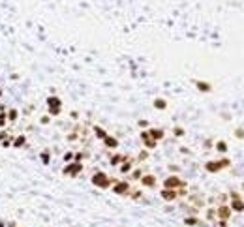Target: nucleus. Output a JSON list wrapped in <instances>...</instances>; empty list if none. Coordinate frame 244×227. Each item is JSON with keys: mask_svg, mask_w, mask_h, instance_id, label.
Returning <instances> with one entry per match:
<instances>
[{"mask_svg": "<svg viewBox=\"0 0 244 227\" xmlns=\"http://www.w3.org/2000/svg\"><path fill=\"white\" fill-rule=\"evenodd\" d=\"M160 195H162L164 201H175V199L179 197V190H165V188H164Z\"/></svg>", "mask_w": 244, "mask_h": 227, "instance_id": "obj_6", "label": "nucleus"}, {"mask_svg": "<svg viewBox=\"0 0 244 227\" xmlns=\"http://www.w3.org/2000/svg\"><path fill=\"white\" fill-rule=\"evenodd\" d=\"M139 182H141V186H145V188H154V186H156V177H154V175H143V177L139 178Z\"/></svg>", "mask_w": 244, "mask_h": 227, "instance_id": "obj_5", "label": "nucleus"}, {"mask_svg": "<svg viewBox=\"0 0 244 227\" xmlns=\"http://www.w3.org/2000/svg\"><path fill=\"white\" fill-rule=\"evenodd\" d=\"M0 227H6V224H4V222H0Z\"/></svg>", "mask_w": 244, "mask_h": 227, "instance_id": "obj_37", "label": "nucleus"}, {"mask_svg": "<svg viewBox=\"0 0 244 227\" xmlns=\"http://www.w3.org/2000/svg\"><path fill=\"white\" fill-rule=\"evenodd\" d=\"M184 186H186V182L180 180L179 177H167L164 180V188L165 190H179V188H184Z\"/></svg>", "mask_w": 244, "mask_h": 227, "instance_id": "obj_3", "label": "nucleus"}, {"mask_svg": "<svg viewBox=\"0 0 244 227\" xmlns=\"http://www.w3.org/2000/svg\"><path fill=\"white\" fill-rule=\"evenodd\" d=\"M141 177H143V171H141V169H135V171L132 173V178H135V180H139Z\"/></svg>", "mask_w": 244, "mask_h": 227, "instance_id": "obj_25", "label": "nucleus"}, {"mask_svg": "<svg viewBox=\"0 0 244 227\" xmlns=\"http://www.w3.org/2000/svg\"><path fill=\"white\" fill-rule=\"evenodd\" d=\"M64 160H66V162L70 163V162L73 160V152H66V154H64Z\"/></svg>", "mask_w": 244, "mask_h": 227, "instance_id": "obj_28", "label": "nucleus"}, {"mask_svg": "<svg viewBox=\"0 0 244 227\" xmlns=\"http://www.w3.org/2000/svg\"><path fill=\"white\" fill-rule=\"evenodd\" d=\"M130 190H132L130 182H117V180H115V184H113V192H115L117 195H128Z\"/></svg>", "mask_w": 244, "mask_h": 227, "instance_id": "obj_4", "label": "nucleus"}, {"mask_svg": "<svg viewBox=\"0 0 244 227\" xmlns=\"http://www.w3.org/2000/svg\"><path fill=\"white\" fill-rule=\"evenodd\" d=\"M62 113V107H47V115L49 116H58Z\"/></svg>", "mask_w": 244, "mask_h": 227, "instance_id": "obj_19", "label": "nucleus"}, {"mask_svg": "<svg viewBox=\"0 0 244 227\" xmlns=\"http://www.w3.org/2000/svg\"><path fill=\"white\" fill-rule=\"evenodd\" d=\"M90 182H92L94 186H98V188H109V186H111V182H115V180H111V178H109L103 171H98V173H94V175H92Z\"/></svg>", "mask_w": 244, "mask_h": 227, "instance_id": "obj_1", "label": "nucleus"}, {"mask_svg": "<svg viewBox=\"0 0 244 227\" xmlns=\"http://www.w3.org/2000/svg\"><path fill=\"white\" fill-rule=\"evenodd\" d=\"M0 113H8V105H4V103H0Z\"/></svg>", "mask_w": 244, "mask_h": 227, "instance_id": "obj_31", "label": "nucleus"}, {"mask_svg": "<svg viewBox=\"0 0 244 227\" xmlns=\"http://www.w3.org/2000/svg\"><path fill=\"white\" fill-rule=\"evenodd\" d=\"M141 139H143V143L147 145V148H154V147H156V141L148 135V132H141Z\"/></svg>", "mask_w": 244, "mask_h": 227, "instance_id": "obj_9", "label": "nucleus"}, {"mask_svg": "<svg viewBox=\"0 0 244 227\" xmlns=\"http://www.w3.org/2000/svg\"><path fill=\"white\" fill-rule=\"evenodd\" d=\"M147 158H148V152H145V150H143V152L139 154V160H147Z\"/></svg>", "mask_w": 244, "mask_h": 227, "instance_id": "obj_30", "label": "nucleus"}, {"mask_svg": "<svg viewBox=\"0 0 244 227\" xmlns=\"http://www.w3.org/2000/svg\"><path fill=\"white\" fill-rule=\"evenodd\" d=\"M139 126H141V128H147V126H148V122H147V120H141V122H139Z\"/></svg>", "mask_w": 244, "mask_h": 227, "instance_id": "obj_34", "label": "nucleus"}, {"mask_svg": "<svg viewBox=\"0 0 244 227\" xmlns=\"http://www.w3.org/2000/svg\"><path fill=\"white\" fill-rule=\"evenodd\" d=\"M218 227H227V224H226V222H222V224H220Z\"/></svg>", "mask_w": 244, "mask_h": 227, "instance_id": "obj_35", "label": "nucleus"}, {"mask_svg": "<svg viewBox=\"0 0 244 227\" xmlns=\"http://www.w3.org/2000/svg\"><path fill=\"white\" fill-rule=\"evenodd\" d=\"M175 135H179V137L184 135V130H182V128H175Z\"/></svg>", "mask_w": 244, "mask_h": 227, "instance_id": "obj_29", "label": "nucleus"}, {"mask_svg": "<svg viewBox=\"0 0 244 227\" xmlns=\"http://www.w3.org/2000/svg\"><path fill=\"white\" fill-rule=\"evenodd\" d=\"M81 171H83V163L81 162H70L62 169V175H66V177H77Z\"/></svg>", "mask_w": 244, "mask_h": 227, "instance_id": "obj_2", "label": "nucleus"}, {"mask_svg": "<svg viewBox=\"0 0 244 227\" xmlns=\"http://www.w3.org/2000/svg\"><path fill=\"white\" fill-rule=\"evenodd\" d=\"M2 96H4V90H2V88H0V98H2Z\"/></svg>", "mask_w": 244, "mask_h": 227, "instance_id": "obj_36", "label": "nucleus"}, {"mask_svg": "<svg viewBox=\"0 0 244 227\" xmlns=\"http://www.w3.org/2000/svg\"><path fill=\"white\" fill-rule=\"evenodd\" d=\"M154 107L162 111V109H165V107H167V101H165V100H162V98H156V100H154Z\"/></svg>", "mask_w": 244, "mask_h": 227, "instance_id": "obj_18", "label": "nucleus"}, {"mask_svg": "<svg viewBox=\"0 0 244 227\" xmlns=\"http://www.w3.org/2000/svg\"><path fill=\"white\" fill-rule=\"evenodd\" d=\"M132 171V163L130 162H124L122 165H120V173H130Z\"/></svg>", "mask_w": 244, "mask_h": 227, "instance_id": "obj_22", "label": "nucleus"}, {"mask_svg": "<svg viewBox=\"0 0 244 227\" xmlns=\"http://www.w3.org/2000/svg\"><path fill=\"white\" fill-rule=\"evenodd\" d=\"M24 145H26V137L24 135H15L13 137V143H11L13 148H23Z\"/></svg>", "mask_w": 244, "mask_h": 227, "instance_id": "obj_11", "label": "nucleus"}, {"mask_svg": "<svg viewBox=\"0 0 244 227\" xmlns=\"http://www.w3.org/2000/svg\"><path fill=\"white\" fill-rule=\"evenodd\" d=\"M47 107H62V100L58 96H49L47 98Z\"/></svg>", "mask_w": 244, "mask_h": 227, "instance_id": "obj_12", "label": "nucleus"}, {"mask_svg": "<svg viewBox=\"0 0 244 227\" xmlns=\"http://www.w3.org/2000/svg\"><path fill=\"white\" fill-rule=\"evenodd\" d=\"M148 135H150V137L158 143L160 139H164V135H165V133H164V130H160V128H150V130H148Z\"/></svg>", "mask_w": 244, "mask_h": 227, "instance_id": "obj_8", "label": "nucleus"}, {"mask_svg": "<svg viewBox=\"0 0 244 227\" xmlns=\"http://www.w3.org/2000/svg\"><path fill=\"white\" fill-rule=\"evenodd\" d=\"M6 115H8V122H17L19 116H21L15 107H8V113H6Z\"/></svg>", "mask_w": 244, "mask_h": 227, "instance_id": "obj_10", "label": "nucleus"}, {"mask_svg": "<svg viewBox=\"0 0 244 227\" xmlns=\"http://www.w3.org/2000/svg\"><path fill=\"white\" fill-rule=\"evenodd\" d=\"M124 160H128V156H120V154H115V156L111 158V165H118V163H122Z\"/></svg>", "mask_w": 244, "mask_h": 227, "instance_id": "obj_17", "label": "nucleus"}, {"mask_svg": "<svg viewBox=\"0 0 244 227\" xmlns=\"http://www.w3.org/2000/svg\"><path fill=\"white\" fill-rule=\"evenodd\" d=\"M216 216H218V218H220L222 222H226V220H229V216H231V209H229V207H224V205H222V207H220V209L216 210Z\"/></svg>", "mask_w": 244, "mask_h": 227, "instance_id": "obj_7", "label": "nucleus"}, {"mask_svg": "<svg viewBox=\"0 0 244 227\" xmlns=\"http://www.w3.org/2000/svg\"><path fill=\"white\" fill-rule=\"evenodd\" d=\"M195 85H197V88L203 90V92H209V90H210V85H207V83H201V81H199V83H195Z\"/></svg>", "mask_w": 244, "mask_h": 227, "instance_id": "obj_23", "label": "nucleus"}, {"mask_svg": "<svg viewBox=\"0 0 244 227\" xmlns=\"http://www.w3.org/2000/svg\"><path fill=\"white\" fill-rule=\"evenodd\" d=\"M184 224H186V225H201V222H199L195 216H188V218H184Z\"/></svg>", "mask_w": 244, "mask_h": 227, "instance_id": "obj_20", "label": "nucleus"}, {"mask_svg": "<svg viewBox=\"0 0 244 227\" xmlns=\"http://www.w3.org/2000/svg\"><path fill=\"white\" fill-rule=\"evenodd\" d=\"M227 147H226V143H218V150H226Z\"/></svg>", "mask_w": 244, "mask_h": 227, "instance_id": "obj_33", "label": "nucleus"}, {"mask_svg": "<svg viewBox=\"0 0 244 227\" xmlns=\"http://www.w3.org/2000/svg\"><path fill=\"white\" fill-rule=\"evenodd\" d=\"M94 133H96V137H98V139H101V141L107 137V132H105L103 128H100V126H94Z\"/></svg>", "mask_w": 244, "mask_h": 227, "instance_id": "obj_16", "label": "nucleus"}, {"mask_svg": "<svg viewBox=\"0 0 244 227\" xmlns=\"http://www.w3.org/2000/svg\"><path fill=\"white\" fill-rule=\"evenodd\" d=\"M39 122H41V124L45 126V124H49V122H51V116H49V115H43V116L39 118Z\"/></svg>", "mask_w": 244, "mask_h": 227, "instance_id": "obj_27", "label": "nucleus"}, {"mask_svg": "<svg viewBox=\"0 0 244 227\" xmlns=\"http://www.w3.org/2000/svg\"><path fill=\"white\" fill-rule=\"evenodd\" d=\"M39 160H41V163H43V165H49V163H51V152H49V150L39 152Z\"/></svg>", "mask_w": 244, "mask_h": 227, "instance_id": "obj_14", "label": "nucleus"}, {"mask_svg": "<svg viewBox=\"0 0 244 227\" xmlns=\"http://www.w3.org/2000/svg\"><path fill=\"white\" fill-rule=\"evenodd\" d=\"M103 143H105L107 148H117V147H118V141H117L115 137H111V135H107V137L103 139Z\"/></svg>", "mask_w": 244, "mask_h": 227, "instance_id": "obj_13", "label": "nucleus"}, {"mask_svg": "<svg viewBox=\"0 0 244 227\" xmlns=\"http://www.w3.org/2000/svg\"><path fill=\"white\" fill-rule=\"evenodd\" d=\"M8 137H9V132H8L6 128H4V130H0V143H2L4 139H8Z\"/></svg>", "mask_w": 244, "mask_h": 227, "instance_id": "obj_26", "label": "nucleus"}, {"mask_svg": "<svg viewBox=\"0 0 244 227\" xmlns=\"http://www.w3.org/2000/svg\"><path fill=\"white\" fill-rule=\"evenodd\" d=\"M11 143H13V135H9V137H8V139H4V141H2V143H0V145H2V147H4V148H8V147H11Z\"/></svg>", "mask_w": 244, "mask_h": 227, "instance_id": "obj_24", "label": "nucleus"}, {"mask_svg": "<svg viewBox=\"0 0 244 227\" xmlns=\"http://www.w3.org/2000/svg\"><path fill=\"white\" fill-rule=\"evenodd\" d=\"M68 139H70V141H75V139H77V133H70Z\"/></svg>", "mask_w": 244, "mask_h": 227, "instance_id": "obj_32", "label": "nucleus"}, {"mask_svg": "<svg viewBox=\"0 0 244 227\" xmlns=\"http://www.w3.org/2000/svg\"><path fill=\"white\" fill-rule=\"evenodd\" d=\"M233 210H239V212L244 210V203L237 197V195H233Z\"/></svg>", "mask_w": 244, "mask_h": 227, "instance_id": "obj_15", "label": "nucleus"}, {"mask_svg": "<svg viewBox=\"0 0 244 227\" xmlns=\"http://www.w3.org/2000/svg\"><path fill=\"white\" fill-rule=\"evenodd\" d=\"M8 126V115L6 113H0V130H4Z\"/></svg>", "mask_w": 244, "mask_h": 227, "instance_id": "obj_21", "label": "nucleus"}]
</instances>
